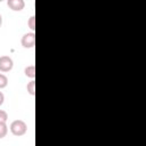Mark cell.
<instances>
[{
  "mask_svg": "<svg viewBox=\"0 0 146 146\" xmlns=\"http://www.w3.org/2000/svg\"><path fill=\"white\" fill-rule=\"evenodd\" d=\"M2 1H3V0H0V2H2Z\"/></svg>",
  "mask_w": 146,
  "mask_h": 146,
  "instance_id": "cell-13",
  "label": "cell"
},
{
  "mask_svg": "<svg viewBox=\"0 0 146 146\" xmlns=\"http://www.w3.org/2000/svg\"><path fill=\"white\" fill-rule=\"evenodd\" d=\"M24 74L25 76L30 78V79H34L35 78V66L34 65H29L24 68Z\"/></svg>",
  "mask_w": 146,
  "mask_h": 146,
  "instance_id": "cell-5",
  "label": "cell"
},
{
  "mask_svg": "<svg viewBox=\"0 0 146 146\" xmlns=\"http://www.w3.org/2000/svg\"><path fill=\"white\" fill-rule=\"evenodd\" d=\"M26 91H27L31 96H34V95H35V81H34V79H32V80L26 84Z\"/></svg>",
  "mask_w": 146,
  "mask_h": 146,
  "instance_id": "cell-6",
  "label": "cell"
},
{
  "mask_svg": "<svg viewBox=\"0 0 146 146\" xmlns=\"http://www.w3.org/2000/svg\"><path fill=\"white\" fill-rule=\"evenodd\" d=\"M8 120V114L6 111L0 110V122H7Z\"/></svg>",
  "mask_w": 146,
  "mask_h": 146,
  "instance_id": "cell-10",
  "label": "cell"
},
{
  "mask_svg": "<svg viewBox=\"0 0 146 146\" xmlns=\"http://www.w3.org/2000/svg\"><path fill=\"white\" fill-rule=\"evenodd\" d=\"M21 44L24 47V48H33L34 44H35V33L34 32H29V33H25L22 39H21Z\"/></svg>",
  "mask_w": 146,
  "mask_h": 146,
  "instance_id": "cell-3",
  "label": "cell"
},
{
  "mask_svg": "<svg viewBox=\"0 0 146 146\" xmlns=\"http://www.w3.org/2000/svg\"><path fill=\"white\" fill-rule=\"evenodd\" d=\"M14 67V62L11 59V57L5 55L0 57V72L2 73H7L9 71H11Z\"/></svg>",
  "mask_w": 146,
  "mask_h": 146,
  "instance_id": "cell-2",
  "label": "cell"
},
{
  "mask_svg": "<svg viewBox=\"0 0 146 146\" xmlns=\"http://www.w3.org/2000/svg\"><path fill=\"white\" fill-rule=\"evenodd\" d=\"M7 6L13 11H21L25 7V1L24 0H7Z\"/></svg>",
  "mask_w": 146,
  "mask_h": 146,
  "instance_id": "cell-4",
  "label": "cell"
},
{
  "mask_svg": "<svg viewBox=\"0 0 146 146\" xmlns=\"http://www.w3.org/2000/svg\"><path fill=\"white\" fill-rule=\"evenodd\" d=\"M8 86V78L2 72L0 73V89H3Z\"/></svg>",
  "mask_w": 146,
  "mask_h": 146,
  "instance_id": "cell-8",
  "label": "cell"
},
{
  "mask_svg": "<svg viewBox=\"0 0 146 146\" xmlns=\"http://www.w3.org/2000/svg\"><path fill=\"white\" fill-rule=\"evenodd\" d=\"M27 26L32 30V32H34V30H35V16H31L30 18H29V21H27Z\"/></svg>",
  "mask_w": 146,
  "mask_h": 146,
  "instance_id": "cell-9",
  "label": "cell"
},
{
  "mask_svg": "<svg viewBox=\"0 0 146 146\" xmlns=\"http://www.w3.org/2000/svg\"><path fill=\"white\" fill-rule=\"evenodd\" d=\"M3 102H5V95L2 94V91H0V106L3 104Z\"/></svg>",
  "mask_w": 146,
  "mask_h": 146,
  "instance_id": "cell-11",
  "label": "cell"
},
{
  "mask_svg": "<svg viewBox=\"0 0 146 146\" xmlns=\"http://www.w3.org/2000/svg\"><path fill=\"white\" fill-rule=\"evenodd\" d=\"M9 129H10V132L14 136L21 137V136H24L26 133V131H27V124L23 120H14L10 123Z\"/></svg>",
  "mask_w": 146,
  "mask_h": 146,
  "instance_id": "cell-1",
  "label": "cell"
},
{
  "mask_svg": "<svg viewBox=\"0 0 146 146\" xmlns=\"http://www.w3.org/2000/svg\"><path fill=\"white\" fill-rule=\"evenodd\" d=\"M7 133H8V127L6 122H0V139L6 137Z\"/></svg>",
  "mask_w": 146,
  "mask_h": 146,
  "instance_id": "cell-7",
  "label": "cell"
},
{
  "mask_svg": "<svg viewBox=\"0 0 146 146\" xmlns=\"http://www.w3.org/2000/svg\"><path fill=\"white\" fill-rule=\"evenodd\" d=\"M1 25H2V16L0 15V27H1Z\"/></svg>",
  "mask_w": 146,
  "mask_h": 146,
  "instance_id": "cell-12",
  "label": "cell"
}]
</instances>
